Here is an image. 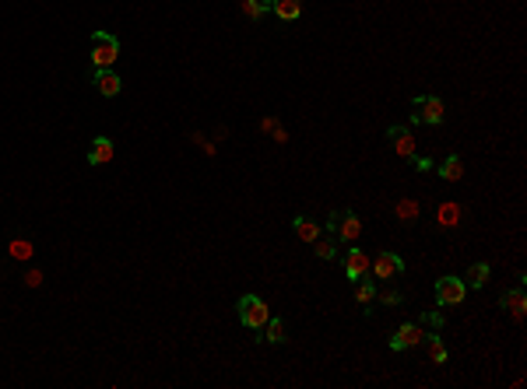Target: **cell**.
<instances>
[{"instance_id": "6da1fadb", "label": "cell", "mask_w": 527, "mask_h": 389, "mask_svg": "<svg viewBox=\"0 0 527 389\" xmlns=\"http://www.w3.org/2000/svg\"><path fill=\"white\" fill-rule=\"evenodd\" d=\"M120 60V39L110 32H92V64L95 71H113Z\"/></svg>"}, {"instance_id": "7a4b0ae2", "label": "cell", "mask_w": 527, "mask_h": 389, "mask_svg": "<svg viewBox=\"0 0 527 389\" xmlns=\"http://www.w3.org/2000/svg\"><path fill=\"white\" fill-rule=\"evenodd\" d=\"M268 319H271V309H268V302H264L260 295H243V298H239V323H243L246 329L260 333Z\"/></svg>"}, {"instance_id": "3957f363", "label": "cell", "mask_w": 527, "mask_h": 389, "mask_svg": "<svg viewBox=\"0 0 527 389\" xmlns=\"http://www.w3.org/2000/svg\"><path fill=\"white\" fill-rule=\"evenodd\" d=\"M411 105H415L411 123H429V127H440V123H443V116H447V105H443V98H436V95H426V98L418 95Z\"/></svg>"}, {"instance_id": "277c9868", "label": "cell", "mask_w": 527, "mask_h": 389, "mask_svg": "<svg viewBox=\"0 0 527 389\" xmlns=\"http://www.w3.org/2000/svg\"><path fill=\"white\" fill-rule=\"evenodd\" d=\"M464 295H467V284L460 281V277H440V281H436V302H440L443 309L460 305Z\"/></svg>"}, {"instance_id": "5b68a950", "label": "cell", "mask_w": 527, "mask_h": 389, "mask_svg": "<svg viewBox=\"0 0 527 389\" xmlns=\"http://www.w3.org/2000/svg\"><path fill=\"white\" fill-rule=\"evenodd\" d=\"M422 337H426V329H422V323H404L394 337H390V351H408V347H418Z\"/></svg>"}, {"instance_id": "8992f818", "label": "cell", "mask_w": 527, "mask_h": 389, "mask_svg": "<svg viewBox=\"0 0 527 389\" xmlns=\"http://www.w3.org/2000/svg\"><path fill=\"white\" fill-rule=\"evenodd\" d=\"M369 266H373V273L380 277V281H390V277L404 273V260H401L397 253H377V260L369 263Z\"/></svg>"}, {"instance_id": "52a82bcc", "label": "cell", "mask_w": 527, "mask_h": 389, "mask_svg": "<svg viewBox=\"0 0 527 389\" xmlns=\"http://www.w3.org/2000/svg\"><path fill=\"white\" fill-rule=\"evenodd\" d=\"M387 141H390V147H394V154H401V158H411L415 154V134L408 130V127H387Z\"/></svg>"}, {"instance_id": "ba28073f", "label": "cell", "mask_w": 527, "mask_h": 389, "mask_svg": "<svg viewBox=\"0 0 527 389\" xmlns=\"http://www.w3.org/2000/svg\"><path fill=\"white\" fill-rule=\"evenodd\" d=\"M334 235H338L341 242H355V239L362 235V221H358V214L345 210V214L338 217V228H334Z\"/></svg>"}, {"instance_id": "9c48e42d", "label": "cell", "mask_w": 527, "mask_h": 389, "mask_svg": "<svg viewBox=\"0 0 527 389\" xmlns=\"http://www.w3.org/2000/svg\"><path fill=\"white\" fill-rule=\"evenodd\" d=\"M499 305H503L513 319H524V312H527V295H524V288H510V291H503Z\"/></svg>"}, {"instance_id": "30bf717a", "label": "cell", "mask_w": 527, "mask_h": 389, "mask_svg": "<svg viewBox=\"0 0 527 389\" xmlns=\"http://www.w3.org/2000/svg\"><path fill=\"white\" fill-rule=\"evenodd\" d=\"M369 270V256L362 249H348L345 253V273H348V281H358V277H365Z\"/></svg>"}, {"instance_id": "8fae6325", "label": "cell", "mask_w": 527, "mask_h": 389, "mask_svg": "<svg viewBox=\"0 0 527 389\" xmlns=\"http://www.w3.org/2000/svg\"><path fill=\"white\" fill-rule=\"evenodd\" d=\"M95 88H98V95L113 98V95H120L123 81H120V78H116L113 71H95Z\"/></svg>"}, {"instance_id": "7c38bea8", "label": "cell", "mask_w": 527, "mask_h": 389, "mask_svg": "<svg viewBox=\"0 0 527 389\" xmlns=\"http://www.w3.org/2000/svg\"><path fill=\"white\" fill-rule=\"evenodd\" d=\"M88 161L92 165H105V161H113V141L110 137H95L92 147H88Z\"/></svg>"}, {"instance_id": "4fadbf2b", "label": "cell", "mask_w": 527, "mask_h": 389, "mask_svg": "<svg viewBox=\"0 0 527 389\" xmlns=\"http://www.w3.org/2000/svg\"><path fill=\"white\" fill-rule=\"evenodd\" d=\"M489 273H492V270H489V263H471V266H467V273L460 277V281H464L467 288H485V284H489Z\"/></svg>"}, {"instance_id": "5bb4252c", "label": "cell", "mask_w": 527, "mask_h": 389, "mask_svg": "<svg viewBox=\"0 0 527 389\" xmlns=\"http://www.w3.org/2000/svg\"><path fill=\"white\" fill-rule=\"evenodd\" d=\"M440 176H443L447 183L464 179V158H460V154H447V158H443V165H440Z\"/></svg>"}, {"instance_id": "9a60e30c", "label": "cell", "mask_w": 527, "mask_h": 389, "mask_svg": "<svg viewBox=\"0 0 527 389\" xmlns=\"http://www.w3.org/2000/svg\"><path fill=\"white\" fill-rule=\"evenodd\" d=\"M271 11L282 18V21H295L302 15V0H271Z\"/></svg>"}, {"instance_id": "2e32d148", "label": "cell", "mask_w": 527, "mask_h": 389, "mask_svg": "<svg viewBox=\"0 0 527 389\" xmlns=\"http://www.w3.org/2000/svg\"><path fill=\"white\" fill-rule=\"evenodd\" d=\"M292 228H295V235H299L302 242H313L316 235H320V225H316L313 217H302V214H299V217L292 221Z\"/></svg>"}, {"instance_id": "e0dca14e", "label": "cell", "mask_w": 527, "mask_h": 389, "mask_svg": "<svg viewBox=\"0 0 527 389\" xmlns=\"http://www.w3.org/2000/svg\"><path fill=\"white\" fill-rule=\"evenodd\" d=\"M426 351H429V358L436 361V365H447V344H443V337L440 333H426Z\"/></svg>"}, {"instance_id": "ac0fdd59", "label": "cell", "mask_w": 527, "mask_h": 389, "mask_svg": "<svg viewBox=\"0 0 527 389\" xmlns=\"http://www.w3.org/2000/svg\"><path fill=\"white\" fill-rule=\"evenodd\" d=\"M260 341H268V344H285V341H288V337H285V323L271 316L268 323H264V337H260Z\"/></svg>"}, {"instance_id": "d6986e66", "label": "cell", "mask_w": 527, "mask_h": 389, "mask_svg": "<svg viewBox=\"0 0 527 389\" xmlns=\"http://www.w3.org/2000/svg\"><path fill=\"white\" fill-rule=\"evenodd\" d=\"M313 249H316V256H320V260H334L338 256V239L334 235H316Z\"/></svg>"}, {"instance_id": "ffe728a7", "label": "cell", "mask_w": 527, "mask_h": 389, "mask_svg": "<svg viewBox=\"0 0 527 389\" xmlns=\"http://www.w3.org/2000/svg\"><path fill=\"white\" fill-rule=\"evenodd\" d=\"M373 298H377V284L365 281V277H358V281H355V302L365 305V312H369V302H373Z\"/></svg>"}, {"instance_id": "44dd1931", "label": "cell", "mask_w": 527, "mask_h": 389, "mask_svg": "<svg viewBox=\"0 0 527 389\" xmlns=\"http://www.w3.org/2000/svg\"><path fill=\"white\" fill-rule=\"evenodd\" d=\"M271 11V0H243V15L246 18H264V15H268Z\"/></svg>"}, {"instance_id": "7402d4cb", "label": "cell", "mask_w": 527, "mask_h": 389, "mask_svg": "<svg viewBox=\"0 0 527 389\" xmlns=\"http://www.w3.org/2000/svg\"><path fill=\"white\" fill-rule=\"evenodd\" d=\"M457 217H460V207H457V203H443V207H440V225H443V228H453Z\"/></svg>"}, {"instance_id": "603a6c76", "label": "cell", "mask_w": 527, "mask_h": 389, "mask_svg": "<svg viewBox=\"0 0 527 389\" xmlns=\"http://www.w3.org/2000/svg\"><path fill=\"white\" fill-rule=\"evenodd\" d=\"M394 214H397L401 221H415V217H418V203H415V200H401V203L394 207Z\"/></svg>"}, {"instance_id": "cb8c5ba5", "label": "cell", "mask_w": 527, "mask_h": 389, "mask_svg": "<svg viewBox=\"0 0 527 389\" xmlns=\"http://www.w3.org/2000/svg\"><path fill=\"white\" fill-rule=\"evenodd\" d=\"M377 298H380L383 305H401V291H394V288H383V291H377Z\"/></svg>"}, {"instance_id": "d4e9b609", "label": "cell", "mask_w": 527, "mask_h": 389, "mask_svg": "<svg viewBox=\"0 0 527 389\" xmlns=\"http://www.w3.org/2000/svg\"><path fill=\"white\" fill-rule=\"evenodd\" d=\"M411 165H415V172H429V169H433V158H426V154H422V158L411 154Z\"/></svg>"}, {"instance_id": "484cf974", "label": "cell", "mask_w": 527, "mask_h": 389, "mask_svg": "<svg viewBox=\"0 0 527 389\" xmlns=\"http://www.w3.org/2000/svg\"><path fill=\"white\" fill-rule=\"evenodd\" d=\"M11 256L25 260V256H32V246H28V242H11Z\"/></svg>"}, {"instance_id": "4316f807", "label": "cell", "mask_w": 527, "mask_h": 389, "mask_svg": "<svg viewBox=\"0 0 527 389\" xmlns=\"http://www.w3.org/2000/svg\"><path fill=\"white\" fill-rule=\"evenodd\" d=\"M25 284H28V288H39V284H42V273H39V270H32V273L25 277Z\"/></svg>"}, {"instance_id": "83f0119b", "label": "cell", "mask_w": 527, "mask_h": 389, "mask_svg": "<svg viewBox=\"0 0 527 389\" xmlns=\"http://www.w3.org/2000/svg\"><path fill=\"white\" fill-rule=\"evenodd\" d=\"M426 323H429L433 329H440V326H443V316H440V312H429V316H426Z\"/></svg>"}]
</instances>
